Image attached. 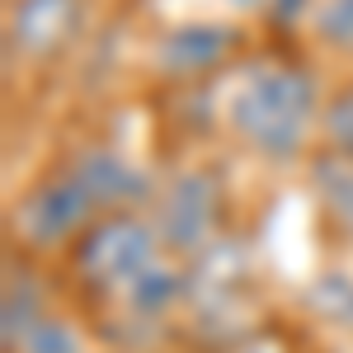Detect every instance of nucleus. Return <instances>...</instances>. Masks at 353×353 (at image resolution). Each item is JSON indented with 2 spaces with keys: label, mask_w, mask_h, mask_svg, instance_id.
Listing matches in <instances>:
<instances>
[{
  "label": "nucleus",
  "mask_w": 353,
  "mask_h": 353,
  "mask_svg": "<svg viewBox=\"0 0 353 353\" xmlns=\"http://www.w3.org/2000/svg\"><path fill=\"white\" fill-rule=\"evenodd\" d=\"M231 118H236L241 137L254 151H264V156H297L301 137H306L311 118H316V85H311L306 71H292V66L259 71L241 90Z\"/></svg>",
  "instance_id": "obj_1"
},
{
  "label": "nucleus",
  "mask_w": 353,
  "mask_h": 353,
  "mask_svg": "<svg viewBox=\"0 0 353 353\" xmlns=\"http://www.w3.org/2000/svg\"><path fill=\"white\" fill-rule=\"evenodd\" d=\"M161 231L156 221L132 217V212H113V217H99L81 241V254L76 264L90 283L109 288V292H128L151 264H161Z\"/></svg>",
  "instance_id": "obj_2"
},
{
  "label": "nucleus",
  "mask_w": 353,
  "mask_h": 353,
  "mask_svg": "<svg viewBox=\"0 0 353 353\" xmlns=\"http://www.w3.org/2000/svg\"><path fill=\"white\" fill-rule=\"evenodd\" d=\"M94 217H99V208L90 203V193L81 189V179H76L71 170H61V174L38 179V184L14 203L10 226H14V236H19L28 250H61V245H71L76 236H85V231L94 226Z\"/></svg>",
  "instance_id": "obj_3"
},
{
  "label": "nucleus",
  "mask_w": 353,
  "mask_h": 353,
  "mask_svg": "<svg viewBox=\"0 0 353 353\" xmlns=\"http://www.w3.org/2000/svg\"><path fill=\"white\" fill-rule=\"evenodd\" d=\"M217 184L212 174H179L170 189L161 193V212H156V231L170 250H198L212 241L217 231Z\"/></svg>",
  "instance_id": "obj_4"
},
{
  "label": "nucleus",
  "mask_w": 353,
  "mask_h": 353,
  "mask_svg": "<svg viewBox=\"0 0 353 353\" xmlns=\"http://www.w3.org/2000/svg\"><path fill=\"white\" fill-rule=\"evenodd\" d=\"M71 174L81 179V189L90 193V203H94L99 212H109V217L123 212L132 198L146 193L141 174H137L123 156H113V151H85L81 161L71 165Z\"/></svg>",
  "instance_id": "obj_5"
},
{
  "label": "nucleus",
  "mask_w": 353,
  "mask_h": 353,
  "mask_svg": "<svg viewBox=\"0 0 353 353\" xmlns=\"http://www.w3.org/2000/svg\"><path fill=\"white\" fill-rule=\"evenodd\" d=\"M48 316V297H43V283L19 264H10L5 273V297H0V344L5 353H14L28 339V330Z\"/></svg>",
  "instance_id": "obj_6"
},
{
  "label": "nucleus",
  "mask_w": 353,
  "mask_h": 353,
  "mask_svg": "<svg viewBox=\"0 0 353 353\" xmlns=\"http://www.w3.org/2000/svg\"><path fill=\"white\" fill-rule=\"evenodd\" d=\"M226 52H231V33L221 24H184L161 43L165 71H208Z\"/></svg>",
  "instance_id": "obj_7"
},
{
  "label": "nucleus",
  "mask_w": 353,
  "mask_h": 353,
  "mask_svg": "<svg viewBox=\"0 0 353 353\" xmlns=\"http://www.w3.org/2000/svg\"><path fill=\"white\" fill-rule=\"evenodd\" d=\"M179 297H184V273L170 269V264L161 259V264H151V269L123 292V306H128L132 316H141V321H161Z\"/></svg>",
  "instance_id": "obj_8"
},
{
  "label": "nucleus",
  "mask_w": 353,
  "mask_h": 353,
  "mask_svg": "<svg viewBox=\"0 0 353 353\" xmlns=\"http://www.w3.org/2000/svg\"><path fill=\"white\" fill-rule=\"evenodd\" d=\"M71 24V0H19L14 5V33L33 52L52 48Z\"/></svg>",
  "instance_id": "obj_9"
},
{
  "label": "nucleus",
  "mask_w": 353,
  "mask_h": 353,
  "mask_svg": "<svg viewBox=\"0 0 353 353\" xmlns=\"http://www.w3.org/2000/svg\"><path fill=\"white\" fill-rule=\"evenodd\" d=\"M316 193H321V203H325V212L334 221H344L353 231V161L349 156H325V161L316 165Z\"/></svg>",
  "instance_id": "obj_10"
},
{
  "label": "nucleus",
  "mask_w": 353,
  "mask_h": 353,
  "mask_svg": "<svg viewBox=\"0 0 353 353\" xmlns=\"http://www.w3.org/2000/svg\"><path fill=\"white\" fill-rule=\"evenodd\" d=\"M14 353H85V344H81V330L71 325V321L43 316L38 325L28 330V339Z\"/></svg>",
  "instance_id": "obj_11"
},
{
  "label": "nucleus",
  "mask_w": 353,
  "mask_h": 353,
  "mask_svg": "<svg viewBox=\"0 0 353 353\" xmlns=\"http://www.w3.org/2000/svg\"><path fill=\"white\" fill-rule=\"evenodd\" d=\"M325 137H330V146H334L339 156L353 161V94L334 99V104L325 109Z\"/></svg>",
  "instance_id": "obj_12"
},
{
  "label": "nucleus",
  "mask_w": 353,
  "mask_h": 353,
  "mask_svg": "<svg viewBox=\"0 0 353 353\" xmlns=\"http://www.w3.org/2000/svg\"><path fill=\"white\" fill-rule=\"evenodd\" d=\"M321 33L339 48H353V0H325L321 5Z\"/></svg>",
  "instance_id": "obj_13"
}]
</instances>
